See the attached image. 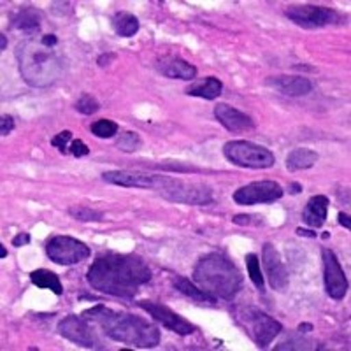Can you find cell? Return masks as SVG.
<instances>
[{
	"label": "cell",
	"mask_w": 351,
	"mask_h": 351,
	"mask_svg": "<svg viewBox=\"0 0 351 351\" xmlns=\"http://www.w3.org/2000/svg\"><path fill=\"white\" fill-rule=\"evenodd\" d=\"M152 269L141 256L106 252L95 256L86 280L100 293L130 300L143 285L152 281Z\"/></svg>",
	"instance_id": "1"
},
{
	"label": "cell",
	"mask_w": 351,
	"mask_h": 351,
	"mask_svg": "<svg viewBox=\"0 0 351 351\" xmlns=\"http://www.w3.org/2000/svg\"><path fill=\"white\" fill-rule=\"evenodd\" d=\"M92 324L99 325L109 339L116 343L128 344V346L143 348H156L160 344V330L148 319L134 316L130 313L114 311L111 307H106L104 304H97L95 307H90L83 315Z\"/></svg>",
	"instance_id": "2"
},
{
	"label": "cell",
	"mask_w": 351,
	"mask_h": 351,
	"mask_svg": "<svg viewBox=\"0 0 351 351\" xmlns=\"http://www.w3.org/2000/svg\"><path fill=\"white\" fill-rule=\"evenodd\" d=\"M18 69L25 83L32 88L53 86L64 76L65 64L55 48H49L43 40L27 39L16 48Z\"/></svg>",
	"instance_id": "3"
},
{
	"label": "cell",
	"mask_w": 351,
	"mask_h": 351,
	"mask_svg": "<svg viewBox=\"0 0 351 351\" xmlns=\"http://www.w3.org/2000/svg\"><path fill=\"white\" fill-rule=\"evenodd\" d=\"M193 283L213 299L234 300L243 290V274L227 255L213 252L197 262L192 272Z\"/></svg>",
	"instance_id": "4"
},
{
	"label": "cell",
	"mask_w": 351,
	"mask_h": 351,
	"mask_svg": "<svg viewBox=\"0 0 351 351\" xmlns=\"http://www.w3.org/2000/svg\"><path fill=\"white\" fill-rule=\"evenodd\" d=\"M236 319L258 348H267L283 330V325L278 319L253 306L239 307L236 311Z\"/></svg>",
	"instance_id": "5"
},
{
	"label": "cell",
	"mask_w": 351,
	"mask_h": 351,
	"mask_svg": "<svg viewBox=\"0 0 351 351\" xmlns=\"http://www.w3.org/2000/svg\"><path fill=\"white\" fill-rule=\"evenodd\" d=\"M223 155L230 164L243 169H269L276 164L271 149L252 141H228L223 146Z\"/></svg>",
	"instance_id": "6"
},
{
	"label": "cell",
	"mask_w": 351,
	"mask_h": 351,
	"mask_svg": "<svg viewBox=\"0 0 351 351\" xmlns=\"http://www.w3.org/2000/svg\"><path fill=\"white\" fill-rule=\"evenodd\" d=\"M162 197L171 202L188 204V206H208L213 202V190L206 184L188 183V181L178 180V178H169L165 176L162 188H160Z\"/></svg>",
	"instance_id": "7"
},
{
	"label": "cell",
	"mask_w": 351,
	"mask_h": 351,
	"mask_svg": "<svg viewBox=\"0 0 351 351\" xmlns=\"http://www.w3.org/2000/svg\"><path fill=\"white\" fill-rule=\"evenodd\" d=\"M287 18L302 28H324L343 23L344 18L332 8L315 4H293L285 11Z\"/></svg>",
	"instance_id": "8"
},
{
	"label": "cell",
	"mask_w": 351,
	"mask_h": 351,
	"mask_svg": "<svg viewBox=\"0 0 351 351\" xmlns=\"http://www.w3.org/2000/svg\"><path fill=\"white\" fill-rule=\"evenodd\" d=\"M46 255L58 265H76L90 258L92 252L83 241L71 236H55L46 243Z\"/></svg>",
	"instance_id": "9"
},
{
	"label": "cell",
	"mask_w": 351,
	"mask_h": 351,
	"mask_svg": "<svg viewBox=\"0 0 351 351\" xmlns=\"http://www.w3.org/2000/svg\"><path fill=\"white\" fill-rule=\"evenodd\" d=\"M285 195V190L276 181H253L244 186L237 188L232 199L239 206H255V204H271L280 200Z\"/></svg>",
	"instance_id": "10"
},
{
	"label": "cell",
	"mask_w": 351,
	"mask_h": 351,
	"mask_svg": "<svg viewBox=\"0 0 351 351\" xmlns=\"http://www.w3.org/2000/svg\"><path fill=\"white\" fill-rule=\"evenodd\" d=\"M58 334L64 339L71 341V343L77 344L81 348H88V350L100 348V341L97 339L93 327L90 325V319H86L84 316H65L58 324Z\"/></svg>",
	"instance_id": "11"
},
{
	"label": "cell",
	"mask_w": 351,
	"mask_h": 351,
	"mask_svg": "<svg viewBox=\"0 0 351 351\" xmlns=\"http://www.w3.org/2000/svg\"><path fill=\"white\" fill-rule=\"evenodd\" d=\"M137 306L143 309V311L148 313L155 322L162 324V327H165L167 330L174 332L178 335H190L195 332V327H193L188 319H184L183 316H180L178 313H174L171 307L164 306V304L153 302V300H139Z\"/></svg>",
	"instance_id": "12"
},
{
	"label": "cell",
	"mask_w": 351,
	"mask_h": 351,
	"mask_svg": "<svg viewBox=\"0 0 351 351\" xmlns=\"http://www.w3.org/2000/svg\"><path fill=\"white\" fill-rule=\"evenodd\" d=\"M324 280H325V290H327L328 297L334 300H343L348 293V278L344 274L343 267H341L339 260L335 256V253L328 247H324Z\"/></svg>",
	"instance_id": "13"
},
{
	"label": "cell",
	"mask_w": 351,
	"mask_h": 351,
	"mask_svg": "<svg viewBox=\"0 0 351 351\" xmlns=\"http://www.w3.org/2000/svg\"><path fill=\"white\" fill-rule=\"evenodd\" d=\"M165 176H153L139 171H109L102 174V180L109 184L123 188H144V190H160Z\"/></svg>",
	"instance_id": "14"
},
{
	"label": "cell",
	"mask_w": 351,
	"mask_h": 351,
	"mask_svg": "<svg viewBox=\"0 0 351 351\" xmlns=\"http://www.w3.org/2000/svg\"><path fill=\"white\" fill-rule=\"evenodd\" d=\"M262 263H263V269H265V274H267L269 285H271L272 290H276V291L287 290L288 285H290V280H288V271H287V267H285L280 252L276 250L274 244H271V243L263 244Z\"/></svg>",
	"instance_id": "15"
},
{
	"label": "cell",
	"mask_w": 351,
	"mask_h": 351,
	"mask_svg": "<svg viewBox=\"0 0 351 351\" xmlns=\"http://www.w3.org/2000/svg\"><path fill=\"white\" fill-rule=\"evenodd\" d=\"M215 118L223 125L228 132H247L255 128V123L246 112L239 109L232 108V106L219 102L215 106Z\"/></svg>",
	"instance_id": "16"
},
{
	"label": "cell",
	"mask_w": 351,
	"mask_h": 351,
	"mask_svg": "<svg viewBox=\"0 0 351 351\" xmlns=\"http://www.w3.org/2000/svg\"><path fill=\"white\" fill-rule=\"evenodd\" d=\"M156 71L169 80L193 81L197 77V67L180 56H164L156 60Z\"/></svg>",
	"instance_id": "17"
},
{
	"label": "cell",
	"mask_w": 351,
	"mask_h": 351,
	"mask_svg": "<svg viewBox=\"0 0 351 351\" xmlns=\"http://www.w3.org/2000/svg\"><path fill=\"white\" fill-rule=\"evenodd\" d=\"M265 84L288 97H306L313 92V83L304 76H272Z\"/></svg>",
	"instance_id": "18"
},
{
	"label": "cell",
	"mask_w": 351,
	"mask_h": 351,
	"mask_svg": "<svg viewBox=\"0 0 351 351\" xmlns=\"http://www.w3.org/2000/svg\"><path fill=\"white\" fill-rule=\"evenodd\" d=\"M328 215V197L327 195H313L307 200L302 211L304 223L313 228L324 227Z\"/></svg>",
	"instance_id": "19"
},
{
	"label": "cell",
	"mask_w": 351,
	"mask_h": 351,
	"mask_svg": "<svg viewBox=\"0 0 351 351\" xmlns=\"http://www.w3.org/2000/svg\"><path fill=\"white\" fill-rule=\"evenodd\" d=\"M223 92V83L215 76L204 77V80L197 81V83L190 84L186 88V95L190 97H200L204 100H215L218 99Z\"/></svg>",
	"instance_id": "20"
},
{
	"label": "cell",
	"mask_w": 351,
	"mask_h": 351,
	"mask_svg": "<svg viewBox=\"0 0 351 351\" xmlns=\"http://www.w3.org/2000/svg\"><path fill=\"white\" fill-rule=\"evenodd\" d=\"M318 153L309 148H295L293 152L288 153L287 156V169L291 172L306 171L311 169L318 162Z\"/></svg>",
	"instance_id": "21"
},
{
	"label": "cell",
	"mask_w": 351,
	"mask_h": 351,
	"mask_svg": "<svg viewBox=\"0 0 351 351\" xmlns=\"http://www.w3.org/2000/svg\"><path fill=\"white\" fill-rule=\"evenodd\" d=\"M14 30H20V32L27 34V36H34L40 30V12L36 9H23L14 16L11 25Z\"/></svg>",
	"instance_id": "22"
},
{
	"label": "cell",
	"mask_w": 351,
	"mask_h": 351,
	"mask_svg": "<svg viewBox=\"0 0 351 351\" xmlns=\"http://www.w3.org/2000/svg\"><path fill=\"white\" fill-rule=\"evenodd\" d=\"M30 281L37 288H40V290H49L58 297L64 293V287H62V281L58 278V274H55L53 271H48V269H37V271L30 272Z\"/></svg>",
	"instance_id": "23"
},
{
	"label": "cell",
	"mask_w": 351,
	"mask_h": 351,
	"mask_svg": "<svg viewBox=\"0 0 351 351\" xmlns=\"http://www.w3.org/2000/svg\"><path fill=\"white\" fill-rule=\"evenodd\" d=\"M172 285H174L176 290L181 291L183 295H186L188 299L193 300V302L211 304V306L216 302V299H213L211 295H208L206 291L200 290L199 287H195V285H193L190 280H186V278H181V276H174V278H172Z\"/></svg>",
	"instance_id": "24"
},
{
	"label": "cell",
	"mask_w": 351,
	"mask_h": 351,
	"mask_svg": "<svg viewBox=\"0 0 351 351\" xmlns=\"http://www.w3.org/2000/svg\"><path fill=\"white\" fill-rule=\"evenodd\" d=\"M112 27L120 37H134L139 32V20L132 12L120 11L112 18Z\"/></svg>",
	"instance_id": "25"
},
{
	"label": "cell",
	"mask_w": 351,
	"mask_h": 351,
	"mask_svg": "<svg viewBox=\"0 0 351 351\" xmlns=\"http://www.w3.org/2000/svg\"><path fill=\"white\" fill-rule=\"evenodd\" d=\"M141 146H143V139L137 132L127 130L116 139V148L123 153H136Z\"/></svg>",
	"instance_id": "26"
},
{
	"label": "cell",
	"mask_w": 351,
	"mask_h": 351,
	"mask_svg": "<svg viewBox=\"0 0 351 351\" xmlns=\"http://www.w3.org/2000/svg\"><path fill=\"white\" fill-rule=\"evenodd\" d=\"M90 130H92V134L95 137H99V139H111V137H114L116 134H118V130H120V127H118V123L112 120H97L93 121L92 127H90Z\"/></svg>",
	"instance_id": "27"
},
{
	"label": "cell",
	"mask_w": 351,
	"mask_h": 351,
	"mask_svg": "<svg viewBox=\"0 0 351 351\" xmlns=\"http://www.w3.org/2000/svg\"><path fill=\"white\" fill-rule=\"evenodd\" d=\"M246 269H247V274H250V280L253 281V285H255L260 291H263L265 280H263V274L262 271H260V260L255 253H247L246 255Z\"/></svg>",
	"instance_id": "28"
},
{
	"label": "cell",
	"mask_w": 351,
	"mask_h": 351,
	"mask_svg": "<svg viewBox=\"0 0 351 351\" xmlns=\"http://www.w3.org/2000/svg\"><path fill=\"white\" fill-rule=\"evenodd\" d=\"M69 215L77 221H104L102 213L88 208V206H72V208H69Z\"/></svg>",
	"instance_id": "29"
},
{
	"label": "cell",
	"mask_w": 351,
	"mask_h": 351,
	"mask_svg": "<svg viewBox=\"0 0 351 351\" xmlns=\"http://www.w3.org/2000/svg\"><path fill=\"white\" fill-rule=\"evenodd\" d=\"M99 109H100L99 100H97L95 97L90 95V93H83V95H81L76 102V111L81 112V114H84V116L95 114Z\"/></svg>",
	"instance_id": "30"
},
{
	"label": "cell",
	"mask_w": 351,
	"mask_h": 351,
	"mask_svg": "<svg viewBox=\"0 0 351 351\" xmlns=\"http://www.w3.org/2000/svg\"><path fill=\"white\" fill-rule=\"evenodd\" d=\"M72 143V132L71 130H64L60 134H56L55 137L51 139V146L56 148L60 153H67L69 152V146Z\"/></svg>",
	"instance_id": "31"
},
{
	"label": "cell",
	"mask_w": 351,
	"mask_h": 351,
	"mask_svg": "<svg viewBox=\"0 0 351 351\" xmlns=\"http://www.w3.org/2000/svg\"><path fill=\"white\" fill-rule=\"evenodd\" d=\"M69 153L76 156V158H81V156L90 155V148L81 139H74L71 143V146H69Z\"/></svg>",
	"instance_id": "32"
},
{
	"label": "cell",
	"mask_w": 351,
	"mask_h": 351,
	"mask_svg": "<svg viewBox=\"0 0 351 351\" xmlns=\"http://www.w3.org/2000/svg\"><path fill=\"white\" fill-rule=\"evenodd\" d=\"M12 130H14V120H12V116L4 114L2 116V120H0V134L5 137L9 136Z\"/></svg>",
	"instance_id": "33"
},
{
	"label": "cell",
	"mask_w": 351,
	"mask_h": 351,
	"mask_svg": "<svg viewBox=\"0 0 351 351\" xmlns=\"http://www.w3.org/2000/svg\"><path fill=\"white\" fill-rule=\"evenodd\" d=\"M28 243H30V234H27V232H20L18 236L12 237V246L21 247V246H27Z\"/></svg>",
	"instance_id": "34"
},
{
	"label": "cell",
	"mask_w": 351,
	"mask_h": 351,
	"mask_svg": "<svg viewBox=\"0 0 351 351\" xmlns=\"http://www.w3.org/2000/svg\"><path fill=\"white\" fill-rule=\"evenodd\" d=\"M114 58H116L114 53H104V55H100L99 58H97V64H99L100 67H108Z\"/></svg>",
	"instance_id": "35"
},
{
	"label": "cell",
	"mask_w": 351,
	"mask_h": 351,
	"mask_svg": "<svg viewBox=\"0 0 351 351\" xmlns=\"http://www.w3.org/2000/svg\"><path fill=\"white\" fill-rule=\"evenodd\" d=\"M234 223L237 225H250L252 223V216H247V215H237L236 218L232 219Z\"/></svg>",
	"instance_id": "36"
},
{
	"label": "cell",
	"mask_w": 351,
	"mask_h": 351,
	"mask_svg": "<svg viewBox=\"0 0 351 351\" xmlns=\"http://www.w3.org/2000/svg\"><path fill=\"white\" fill-rule=\"evenodd\" d=\"M339 225H343L344 228H348V230H350L351 228L350 215H346V213H339Z\"/></svg>",
	"instance_id": "37"
},
{
	"label": "cell",
	"mask_w": 351,
	"mask_h": 351,
	"mask_svg": "<svg viewBox=\"0 0 351 351\" xmlns=\"http://www.w3.org/2000/svg\"><path fill=\"white\" fill-rule=\"evenodd\" d=\"M302 192V184L300 183H291L290 186H288V193H291V195H297V193Z\"/></svg>",
	"instance_id": "38"
},
{
	"label": "cell",
	"mask_w": 351,
	"mask_h": 351,
	"mask_svg": "<svg viewBox=\"0 0 351 351\" xmlns=\"http://www.w3.org/2000/svg\"><path fill=\"white\" fill-rule=\"evenodd\" d=\"M297 234H299V236H304V237H316V232L307 230V228H302V227L297 228Z\"/></svg>",
	"instance_id": "39"
},
{
	"label": "cell",
	"mask_w": 351,
	"mask_h": 351,
	"mask_svg": "<svg viewBox=\"0 0 351 351\" xmlns=\"http://www.w3.org/2000/svg\"><path fill=\"white\" fill-rule=\"evenodd\" d=\"M5 48H8V37L2 34V36H0V51H5Z\"/></svg>",
	"instance_id": "40"
},
{
	"label": "cell",
	"mask_w": 351,
	"mask_h": 351,
	"mask_svg": "<svg viewBox=\"0 0 351 351\" xmlns=\"http://www.w3.org/2000/svg\"><path fill=\"white\" fill-rule=\"evenodd\" d=\"M313 325L311 324H300L299 325V332H311Z\"/></svg>",
	"instance_id": "41"
},
{
	"label": "cell",
	"mask_w": 351,
	"mask_h": 351,
	"mask_svg": "<svg viewBox=\"0 0 351 351\" xmlns=\"http://www.w3.org/2000/svg\"><path fill=\"white\" fill-rule=\"evenodd\" d=\"M8 256V250L4 247V244H0V258H5Z\"/></svg>",
	"instance_id": "42"
}]
</instances>
